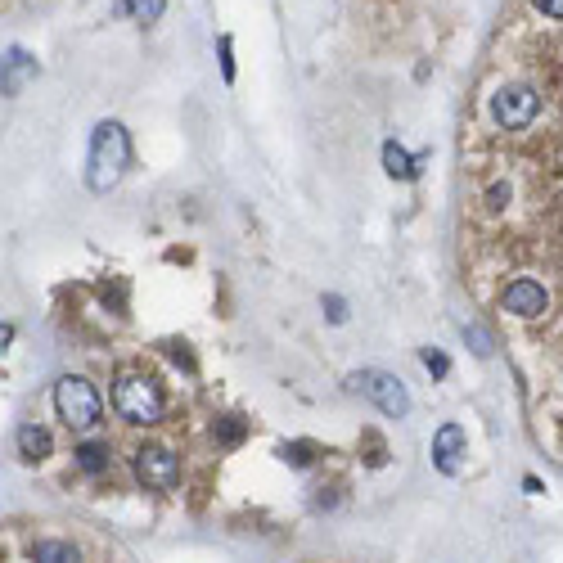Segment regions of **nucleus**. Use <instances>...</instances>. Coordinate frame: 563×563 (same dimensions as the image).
<instances>
[{"mask_svg": "<svg viewBox=\"0 0 563 563\" xmlns=\"http://www.w3.org/2000/svg\"><path fill=\"white\" fill-rule=\"evenodd\" d=\"M500 307L518 320H536L545 307H550V293H545L536 280H514L505 293H500Z\"/></svg>", "mask_w": 563, "mask_h": 563, "instance_id": "obj_7", "label": "nucleus"}, {"mask_svg": "<svg viewBox=\"0 0 563 563\" xmlns=\"http://www.w3.org/2000/svg\"><path fill=\"white\" fill-rule=\"evenodd\" d=\"M383 172H388L392 181H415V176H419V158H410L397 140H388V145H383Z\"/></svg>", "mask_w": 563, "mask_h": 563, "instance_id": "obj_12", "label": "nucleus"}, {"mask_svg": "<svg viewBox=\"0 0 563 563\" xmlns=\"http://www.w3.org/2000/svg\"><path fill=\"white\" fill-rule=\"evenodd\" d=\"M113 406H118V415L127 419V424L149 428V424H158V419H163L167 397H163V388H158L154 374L127 370V374H118V388H113Z\"/></svg>", "mask_w": 563, "mask_h": 563, "instance_id": "obj_2", "label": "nucleus"}, {"mask_svg": "<svg viewBox=\"0 0 563 563\" xmlns=\"http://www.w3.org/2000/svg\"><path fill=\"white\" fill-rule=\"evenodd\" d=\"M167 356H172L181 370H194V356H190V347H185V343H167Z\"/></svg>", "mask_w": 563, "mask_h": 563, "instance_id": "obj_21", "label": "nucleus"}, {"mask_svg": "<svg viewBox=\"0 0 563 563\" xmlns=\"http://www.w3.org/2000/svg\"><path fill=\"white\" fill-rule=\"evenodd\" d=\"M469 451V433L460 424H442L433 437V464L442 473H460V455Z\"/></svg>", "mask_w": 563, "mask_h": 563, "instance_id": "obj_8", "label": "nucleus"}, {"mask_svg": "<svg viewBox=\"0 0 563 563\" xmlns=\"http://www.w3.org/2000/svg\"><path fill=\"white\" fill-rule=\"evenodd\" d=\"M131 167V136L122 122H100L91 136V154H86V185L95 194H109L113 185L127 176Z\"/></svg>", "mask_w": 563, "mask_h": 563, "instance_id": "obj_1", "label": "nucleus"}, {"mask_svg": "<svg viewBox=\"0 0 563 563\" xmlns=\"http://www.w3.org/2000/svg\"><path fill=\"white\" fill-rule=\"evenodd\" d=\"M536 109H541V100H536L532 86H500L496 95H491V118L500 122L505 131H518L527 127V122L536 118Z\"/></svg>", "mask_w": 563, "mask_h": 563, "instance_id": "obj_6", "label": "nucleus"}, {"mask_svg": "<svg viewBox=\"0 0 563 563\" xmlns=\"http://www.w3.org/2000/svg\"><path fill=\"white\" fill-rule=\"evenodd\" d=\"M347 388H352V392H365V397H370L388 419H406V415H410V392H406V383H401L397 374H388V370H361V374H352V379H347Z\"/></svg>", "mask_w": 563, "mask_h": 563, "instance_id": "obj_4", "label": "nucleus"}, {"mask_svg": "<svg viewBox=\"0 0 563 563\" xmlns=\"http://www.w3.org/2000/svg\"><path fill=\"white\" fill-rule=\"evenodd\" d=\"M325 316L334 320V325H343V320H347V302L338 298V293H329V298H325Z\"/></svg>", "mask_w": 563, "mask_h": 563, "instance_id": "obj_19", "label": "nucleus"}, {"mask_svg": "<svg viewBox=\"0 0 563 563\" xmlns=\"http://www.w3.org/2000/svg\"><path fill=\"white\" fill-rule=\"evenodd\" d=\"M464 338H469V343H473V352H478V356H491V338L482 334L478 325H473V329H464Z\"/></svg>", "mask_w": 563, "mask_h": 563, "instance_id": "obj_20", "label": "nucleus"}, {"mask_svg": "<svg viewBox=\"0 0 563 563\" xmlns=\"http://www.w3.org/2000/svg\"><path fill=\"white\" fill-rule=\"evenodd\" d=\"M280 460L293 464V469H307V464L316 460V446H311V442H284L280 446Z\"/></svg>", "mask_w": 563, "mask_h": 563, "instance_id": "obj_16", "label": "nucleus"}, {"mask_svg": "<svg viewBox=\"0 0 563 563\" xmlns=\"http://www.w3.org/2000/svg\"><path fill=\"white\" fill-rule=\"evenodd\" d=\"M28 554H32V563H82V550L73 541H55V536L37 541Z\"/></svg>", "mask_w": 563, "mask_h": 563, "instance_id": "obj_13", "label": "nucleus"}, {"mask_svg": "<svg viewBox=\"0 0 563 563\" xmlns=\"http://www.w3.org/2000/svg\"><path fill=\"white\" fill-rule=\"evenodd\" d=\"M131 473L145 491H172L181 482V460L167 446H136L131 451Z\"/></svg>", "mask_w": 563, "mask_h": 563, "instance_id": "obj_5", "label": "nucleus"}, {"mask_svg": "<svg viewBox=\"0 0 563 563\" xmlns=\"http://www.w3.org/2000/svg\"><path fill=\"white\" fill-rule=\"evenodd\" d=\"M14 343V325H0V352Z\"/></svg>", "mask_w": 563, "mask_h": 563, "instance_id": "obj_23", "label": "nucleus"}, {"mask_svg": "<svg viewBox=\"0 0 563 563\" xmlns=\"http://www.w3.org/2000/svg\"><path fill=\"white\" fill-rule=\"evenodd\" d=\"M217 50H221V77H226V82H235V46H230V37H221L217 41Z\"/></svg>", "mask_w": 563, "mask_h": 563, "instance_id": "obj_18", "label": "nucleus"}, {"mask_svg": "<svg viewBox=\"0 0 563 563\" xmlns=\"http://www.w3.org/2000/svg\"><path fill=\"white\" fill-rule=\"evenodd\" d=\"M14 446H19L23 464H41V460H50V451H55V437H50V428H41V424H23L19 433H14Z\"/></svg>", "mask_w": 563, "mask_h": 563, "instance_id": "obj_10", "label": "nucleus"}, {"mask_svg": "<svg viewBox=\"0 0 563 563\" xmlns=\"http://www.w3.org/2000/svg\"><path fill=\"white\" fill-rule=\"evenodd\" d=\"M424 365H428V374H433V379H446V370H451V361H446L442 352H433V347H424Z\"/></svg>", "mask_w": 563, "mask_h": 563, "instance_id": "obj_17", "label": "nucleus"}, {"mask_svg": "<svg viewBox=\"0 0 563 563\" xmlns=\"http://www.w3.org/2000/svg\"><path fill=\"white\" fill-rule=\"evenodd\" d=\"M73 464L82 473H91V478H100V473H109L113 469V446L104 442V437H91V442H82L73 451Z\"/></svg>", "mask_w": 563, "mask_h": 563, "instance_id": "obj_11", "label": "nucleus"}, {"mask_svg": "<svg viewBox=\"0 0 563 563\" xmlns=\"http://www.w3.org/2000/svg\"><path fill=\"white\" fill-rule=\"evenodd\" d=\"M118 14H136L140 23H158L167 14V0H122Z\"/></svg>", "mask_w": 563, "mask_h": 563, "instance_id": "obj_15", "label": "nucleus"}, {"mask_svg": "<svg viewBox=\"0 0 563 563\" xmlns=\"http://www.w3.org/2000/svg\"><path fill=\"white\" fill-rule=\"evenodd\" d=\"M55 410H59V419H64L68 428L86 433V428L100 424L104 401H100V392H95L91 379H82V374H64V379L55 383Z\"/></svg>", "mask_w": 563, "mask_h": 563, "instance_id": "obj_3", "label": "nucleus"}, {"mask_svg": "<svg viewBox=\"0 0 563 563\" xmlns=\"http://www.w3.org/2000/svg\"><path fill=\"white\" fill-rule=\"evenodd\" d=\"M212 437H217V446H226V451H235L239 442L248 437V424L239 415H221L217 424H212Z\"/></svg>", "mask_w": 563, "mask_h": 563, "instance_id": "obj_14", "label": "nucleus"}, {"mask_svg": "<svg viewBox=\"0 0 563 563\" xmlns=\"http://www.w3.org/2000/svg\"><path fill=\"white\" fill-rule=\"evenodd\" d=\"M37 73L41 68H37V59H32L28 50H10V55L0 59V95H19Z\"/></svg>", "mask_w": 563, "mask_h": 563, "instance_id": "obj_9", "label": "nucleus"}, {"mask_svg": "<svg viewBox=\"0 0 563 563\" xmlns=\"http://www.w3.org/2000/svg\"><path fill=\"white\" fill-rule=\"evenodd\" d=\"M532 5H536L541 14H550V19H559V23H563V0H532Z\"/></svg>", "mask_w": 563, "mask_h": 563, "instance_id": "obj_22", "label": "nucleus"}]
</instances>
